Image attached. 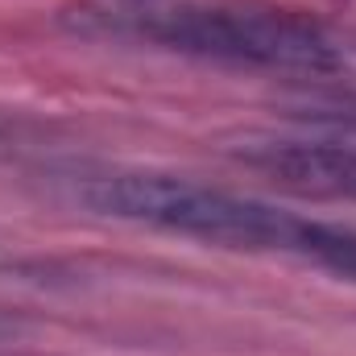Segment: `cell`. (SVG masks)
Returning a JSON list of instances; mask_svg holds the SVG:
<instances>
[{
  "label": "cell",
  "mask_w": 356,
  "mask_h": 356,
  "mask_svg": "<svg viewBox=\"0 0 356 356\" xmlns=\"http://www.w3.org/2000/svg\"><path fill=\"white\" fill-rule=\"evenodd\" d=\"M75 199L95 216L145 224V228L175 232V236L232 249V253L294 257L319 269L327 261V249L336 236L332 220H311L228 186H211L182 175H158V170L88 175L75 186Z\"/></svg>",
  "instance_id": "cell-1"
},
{
  "label": "cell",
  "mask_w": 356,
  "mask_h": 356,
  "mask_svg": "<svg viewBox=\"0 0 356 356\" xmlns=\"http://www.w3.org/2000/svg\"><path fill=\"white\" fill-rule=\"evenodd\" d=\"M116 33H137L182 54L220 58L232 67H257L307 79H356V38L327 25H311L257 8H175L145 13Z\"/></svg>",
  "instance_id": "cell-2"
},
{
  "label": "cell",
  "mask_w": 356,
  "mask_h": 356,
  "mask_svg": "<svg viewBox=\"0 0 356 356\" xmlns=\"http://www.w3.org/2000/svg\"><path fill=\"white\" fill-rule=\"evenodd\" d=\"M228 158H236L249 170H261L273 182L315 195V199H340L356 203V145L336 137H266L245 133L228 145Z\"/></svg>",
  "instance_id": "cell-3"
},
{
  "label": "cell",
  "mask_w": 356,
  "mask_h": 356,
  "mask_svg": "<svg viewBox=\"0 0 356 356\" xmlns=\"http://www.w3.org/2000/svg\"><path fill=\"white\" fill-rule=\"evenodd\" d=\"M302 124L319 137H336V141L356 145V108H319V112H307Z\"/></svg>",
  "instance_id": "cell-4"
},
{
  "label": "cell",
  "mask_w": 356,
  "mask_h": 356,
  "mask_svg": "<svg viewBox=\"0 0 356 356\" xmlns=\"http://www.w3.org/2000/svg\"><path fill=\"white\" fill-rule=\"evenodd\" d=\"M17 149H21V133H17L13 124L0 120V158H13Z\"/></svg>",
  "instance_id": "cell-5"
}]
</instances>
